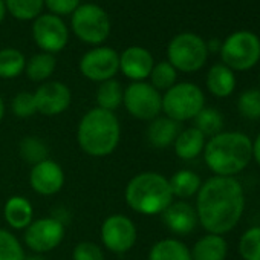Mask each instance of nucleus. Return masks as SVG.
<instances>
[{"label": "nucleus", "mask_w": 260, "mask_h": 260, "mask_svg": "<svg viewBox=\"0 0 260 260\" xmlns=\"http://www.w3.org/2000/svg\"><path fill=\"white\" fill-rule=\"evenodd\" d=\"M199 225L210 234L223 236L233 231L245 211V191L236 178L211 176L196 194Z\"/></svg>", "instance_id": "obj_1"}, {"label": "nucleus", "mask_w": 260, "mask_h": 260, "mask_svg": "<svg viewBox=\"0 0 260 260\" xmlns=\"http://www.w3.org/2000/svg\"><path fill=\"white\" fill-rule=\"evenodd\" d=\"M205 166L214 176L236 178L252 161V141L246 134L220 132L205 143Z\"/></svg>", "instance_id": "obj_2"}, {"label": "nucleus", "mask_w": 260, "mask_h": 260, "mask_svg": "<svg viewBox=\"0 0 260 260\" xmlns=\"http://www.w3.org/2000/svg\"><path fill=\"white\" fill-rule=\"evenodd\" d=\"M121 140V124L115 112L93 107L83 115L77 128L80 149L93 158L113 153Z\"/></svg>", "instance_id": "obj_3"}, {"label": "nucleus", "mask_w": 260, "mask_h": 260, "mask_svg": "<svg viewBox=\"0 0 260 260\" xmlns=\"http://www.w3.org/2000/svg\"><path fill=\"white\" fill-rule=\"evenodd\" d=\"M124 199L135 213L143 216L162 214L175 201L169 178L158 172H141L125 185Z\"/></svg>", "instance_id": "obj_4"}, {"label": "nucleus", "mask_w": 260, "mask_h": 260, "mask_svg": "<svg viewBox=\"0 0 260 260\" xmlns=\"http://www.w3.org/2000/svg\"><path fill=\"white\" fill-rule=\"evenodd\" d=\"M204 107H205V95L202 89L194 83H188V81L176 83L162 95L164 116L179 124L194 119V116Z\"/></svg>", "instance_id": "obj_5"}, {"label": "nucleus", "mask_w": 260, "mask_h": 260, "mask_svg": "<svg viewBox=\"0 0 260 260\" xmlns=\"http://www.w3.org/2000/svg\"><path fill=\"white\" fill-rule=\"evenodd\" d=\"M219 54L231 71H249L260 60V39L251 31H236L222 42Z\"/></svg>", "instance_id": "obj_6"}, {"label": "nucleus", "mask_w": 260, "mask_h": 260, "mask_svg": "<svg viewBox=\"0 0 260 260\" xmlns=\"http://www.w3.org/2000/svg\"><path fill=\"white\" fill-rule=\"evenodd\" d=\"M169 63L181 72L191 74L204 68L208 58L207 43L193 32H181L172 39L167 48Z\"/></svg>", "instance_id": "obj_7"}, {"label": "nucleus", "mask_w": 260, "mask_h": 260, "mask_svg": "<svg viewBox=\"0 0 260 260\" xmlns=\"http://www.w3.org/2000/svg\"><path fill=\"white\" fill-rule=\"evenodd\" d=\"M71 23L75 36L89 45H101L110 34V19L107 13L95 4L80 5L72 13Z\"/></svg>", "instance_id": "obj_8"}, {"label": "nucleus", "mask_w": 260, "mask_h": 260, "mask_svg": "<svg viewBox=\"0 0 260 260\" xmlns=\"http://www.w3.org/2000/svg\"><path fill=\"white\" fill-rule=\"evenodd\" d=\"M122 104L130 116L150 122L162 112V95L150 83L134 81L124 89Z\"/></svg>", "instance_id": "obj_9"}, {"label": "nucleus", "mask_w": 260, "mask_h": 260, "mask_svg": "<svg viewBox=\"0 0 260 260\" xmlns=\"http://www.w3.org/2000/svg\"><path fill=\"white\" fill-rule=\"evenodd\" d=\"M101 242L113 254H125L132 249L138 239L135 222L125 214H110L101 223Z\"/></svg>", "instance_id": "obj_10"}, {"label": "nucleus", "mask_w": 260, "mask_h": 260, "mask_svg": "<svg viewBox=\"0 0 260 260\" xmlns=\"http://www.w3.org/2000/svg\"><path fill=\"white\" fill-rule=\"evenodd\" d=\"M64 239V223L54 217L34 219L25 230V245L36 254H46L54 251Z\"/></svg>", "instance_id": "obj_11"}, {"label": "nucleus", "mask_w": 260, "mask_h": 260, "mask_svg": "<svg viewBox=\"0 0 260 260\" xmlns=\"http://www.w3.org/2000/svg\"><path fill=\"white\" fill-rule=\"evenodd\" d=\"M119 71V54L107 46L93 48L80 60V72L90 81L112 80Z\"/></svg>", "instance_id": "obj_12"}, {"label": "nucleus", "mask_w": 260, "mask_h": 260, "mask_svg": "<svg viewBox=\"0 0 260 260\" xmlns=\"http://www.w3.org/2000/svg\"><path fill=\"white\" fill-rule=\"evenodd\" d=\"M32 37L37 46L48 54H55L64 49L69 40L68 26L64 22L54 14H43L34 20Z\"/></svg>", "instance_id": "obj_13"}, {"label": "nucleus", "mask_w": 260, "mask_h": 260, "mask_svg": "<svg viewBox=\"0 0 260 260\" xmlns=\"http://www.w3.org/2000/svg\"><path fill=\"white\" fill-rule=\"evenodd\" d=\"M37 112L45 116H57L66 112L72 101L71 89L60 81H45L34 92Z\"/></svg>", "instance_id": "obj_14"}, {"label": "nucleus", "mask_w": 260, "mask_h": 260, "mask_svg": "<svg viewBox=\"0 0 260 260\" xmlns=\"http://www.w3.org/2000/svg\"><path fill=\"white\" fill-rule=\"evenodd\" d=\"M31 188L40 196H54L64 185V172L60 164L52 159L42 161L31 167Z\"/></svg>", "instance_id": "obj_15"}, {"label": "nucleus", "mask_w": 260, "mask_h": 260, "mask_svg": "<svg viewBox=\"0 0 260 260\" xmlns=\"http://www.w3.org/2000/svg\"><path fill=\"white\" fill-rule=\"evenodd\" d=\"M161 216L167 230L176 236L191 234L199 223L196 208L187 201H173Z\"/></svg>", "instance_id": "obj_16"}, {"label": "nucleus", "mask_w": 260, "mask_h": 260, "mask_svg": "<svg viewBox=\"0 0 260 260\" xmlns=\"http://www.w3.org/2000/svg\"><path fill=\"white\" fill-rule=\"evenodd\" d=\"M153 66V55L141 46H130L119 55V71L132 81L149 78Z\"/></svg>", "instance_id": "obj_17"}, {"label": "nucleus", "mask_w": 260, "mask_h": 260, "mask_svg": "<svg viewBox=\"0 0 260 260\" xmlns=\"http://www.w3.org/2000/svg\"><path fill=\"white\" fill-rule=\"evenodd\" d=\"M181 132V124L167 118V116H158L155 119H152L149 122L147 127V141L153 149H169L170 146H173L176 137Z\"/></svg>", "instance_id": "obj_18"}, {"label": "nucleus", "mask_w": 260, "mask_h": 260, "mask_svg": "<svg viewBox=\"0 0 260 260\" xmlns=\"http://www.w3.org/2000/svg\"><path fill=\"white\" fill-rule=\"evenodd\" d=\"M207 138L199 132L196 127H187L181 130L173 143L175 155L182 161H193L202 155L205 149Z\"/></svg>", "instance_id": "obj_19"}, {"label": "nucleus", "mask_w": 260, "mask_h": 260, "mask_svg": "<svg viewBox=\"0 0 260 260\" xmlns=\"http://www.w3.org/2000/svg\"><path fill=\"white\" fill-rule=\"evenodd\" d=\"M205 84H207L208 92L213 96L226 98V96L233 95V92L236 90L237 80H236L234 71H231L223 63H217L208 69Z\"/></svg>", "instance_id": "obj_20"}, {"label": "nucleus", "mask_w": 260, "mask_h": 260, "mask_svg": "<svg viewBox=\"0 0 260 260\" xmlns=\"http://www.w3.org/2000/svg\"><path fill=\"white\" fill-rule=\"evenodd\" d=\"M5 222L17 231H25L34 220L32 204L23 196H11L4 205Z\"/></svg>", "instance_id": "obj_21"}, {"label": "nucleus", "mask_w": 260, "mask_h": 260, "mask_svg": "<svg viewBox=\"0 0 260 260\" xmlns=\"http://www.w3.org/2000/svg\"><path fill=\"white\" fill-rule=\"evenodd\" d=\"M191 260H225L228 255V242L219 234H204L190 249Z\"/></svg>", "instance_id": "obj_22"}, {"label": "nucleus", "mask_w": 260, "mask_h": 260, "mask_svg": "<svg viewBox=\"0 0 260 260\" xmlns=\"http://www.w3.org/2000/svg\"><path fill=\"white\" fill-rule=\"evenodd\" d=\"M147 260H191V252L179 239L167 237L152 245Z\"/></svg>", "instance_id": "obj_23"}, {"label": "nucleus", "mask_w": 260, "mask_h": 260, "mask_svg": "<svg viewBox=\"0 0 260 260\" xmlns=\"http://www.w3.org/2000/svg\"><path fill=\"white\" fill-rule=\"evenodd\" d=\"M169 184L173 198H176L178 201H187L198 194L202 185V179L193 170L182 169L173 173V176L169 179Z\"/></svg>", "instance_id": "obj_24"}, {"label": "nucleus", "mask_w": 260, "mask_h": 260, "mask_svg": "<svg viewBox=\"0 0 260 260\" xmlns=\"http://www.w3.org/2000/svg\"><path fill=\"white\" fill-rule=\"evenodd\" d=\"M95 98H96V107L109 110V112H115L122 104L124 89L119 81L112 78V80L100 83Z\"/></svg>", "instance_id": "obj_25"}, {"label": "nucleus", "mask_w": 260, "mask_h": 260, "mask_svg": "<svg viewBox=\"0 0 260 260\" xmlns=\"http://www.w3.org/2000/svg\"><path fill=\"white\" fill-rule=\"evenodd\" d=\"M57 61L55 57L52 54L48 52H42V54H36L32 55L28 61H26V75L31 81L36 83H45L55 71Z\"/></svg>", "instance_id": "obj_26"}, {"label": "nucleus", "mask_w": 260, "mask_h": 260, "mask_svg": "<svg viewBox=\"0 0 260 260\" xmlns=\"http://www.w3.org/2000/svg\"><path fill=\"white\" fill-rule=\"evenodd\" d=\"M194 125L199 132L207 138V137H214L220 132H223V115L214 109V107H204L196 116H194Z\"/></svg>", "instance_id": "obj_27"}, {"label": "nucleus", "mask_w": 260, "mask_h": 260, "mask_svg": "<svg viewBox=\"0 0 260 260\" xmlns=\"http://www.w3.org/2000/svg\"><path fill=\"white\" fill-rule=\"evenodd\" d=\"M25 68L26 58L19 49L7 48L0 51V78H16L25 71Z\"/></svg>", "instance_id": "obj_28"}, {"label": "nucleus", "mask_w": 260, "mask_h": 260, "mask_svg": "<svg viewBox=\"0 0 260 260\" xmlns=\"http://www.w3.org/2000/svg\"><path fill=\"white\" fill-rule=\"evenodd\" d=\"M19 153H20V158L31 166H36L42 161L49 159V149H48L46 143L42 138L34 137V135L25 137L20 141Z\"/></svg>", "instance_id": "obj_29"}, {"label": "nucleus", "mask_w": 260, "mask_h": 260, "mask_svg": "<svg viewBox=\"0 0 260 260\" xmlns=\"http://www.w3.org/2000/svg\"><path fill=\"white\" fill-rule=\"evenodd\" d=\"M45 5V0H5L10 14L17 20H36Z\"/></svg>", "instance_id": "obj_30"}, {"label": "nucleus", "mask_w": 260, "mask_h": 260, "mask_svg": "<svg viewBox=\"0 0 260 260\" xmlns=\"http://www.w3.org/2000/svg\"><path fill=\"white\" fill-rule=\"evenodd\" d=\"M237 251L242 260H260V225L243 231L239 239Z\"/></svg>", "instance_id": "obj_31"}, {"label": "nucleus", "mask_w": 260, "mask_h": 260, "mask_svg": "<svg viewBox=\"0 0 260 260\" xmlns=\"http://www.w3.org/2000/svg\"><path fill=\"white\" fill-rule=\"evenodd\" d=\"M150 84L159 90V92H166L170 87H173L176 84V78H178V71L169 63V61H161L156 63L150 72Z\"/></svg>", "instance_id": "obj_32"}, {"label": "nucleus", "mask_w": 260, "mask_h": 260, "mask_svg": "<svg viewBox=\"0 0 260 260\" xmlns=\"http://www.w3.org/2000/svg\"><path fill=\"white\" fill-rule=\"evenodd\" d=\"M237 110L239 113L251 121L260 119V90L255 89H246L243 90L237 98Z\"/></svg>", "instance_id": "obj_33"}, {"label": "nucleus", "mask_w": 260, "mask_h": 260, "mask_svg": "<svg viewBox=\"0 0 260 260\" xmlns=\"http://www.w3.org/2000/svg\"><path fill=\"white\" fill-rule=\"evenodd\" d=\"M25 249L20 240L5 228H0V260H25Z\"/></svg>", "instance_id": "obj_34"}, {"label": "nucleus", "mask_w": 260, "mask_h": 260, "mask_svg": "<svg viewBox=\"0 0 260 260\" xmlns=\"http://www.w3.org/2000/svg\"><path fill=\"white\" fill-rule=\"evenodd\" d=\"M11 110L17 118H31L37 113V104L32 92H19L11 101Z\"/></svg>", "instance_id": "obj_35"}, {"label": "nucleus", "mask_w": 260, "mask_h": 260, "mask_svg": "<svg viewBox=\"0 0 260 260\" xmlns=\"http://www.w3.org/2000/svg\"><path fill=\"white\" fill-rule=\"evenodd\" d=\"M72 260H104V252L98 243L83 240L75 245L72 251Z\"/></svg>", "instance_id": "obj_36"}, {"label": "nucleus", "mask_w": 260, "mask_h": 260, "mask_svg": "<svg viewBox=\"0 0 260 260\" xmlns=\"http://www.w3.org/2000/svg\"><path fill=\"white\" fill-rule=\"evenodd\" d=\"M45 5L54 16H68L80 7V0H45Z\"/></svg>", "instance_id": "obj_37"}, {"label": "nucleus", "mask_w": 260, "mask_h": 260, "mask_svg": "<svg viewBox=\"0 0 260 260\" xmlns=\"http://www.w3.org/2000/svg\"><path fill=\"white\" fill-rule=\"evenodd\" d=\"M252 159L260 167V132H258V135L252 141Z\"/></svg>", "instance_id": "obj_38"}, {"label": "nucleus", "mask_w": 260, "mask_h": 260, "mask_svg": "<svg viewBox=\"0 0 260 260\" xmlns=\"http://www.w3.org/2000/svg\"><path fill=\"white\" fill-rule=\"evenodd\" d=\"M205 43H207L208 54H210V52H219V51H220V46H222V42H220V40L211 39L210 42H205Z\"/></svg>", "instance_id": "obj_39"}, {"label": "nucleus", "mask_w": 260, "mask_h": 260, "mask_svg": "<svg viewBox=\"0 0 260 260\" xmlns=\"http://www.w3.org/2000/svg\"><path fill=\"white\" fill-rule=\"evenodd\" d=\"M7 14V7H5V0H0V23L4 22Z\"/></svg>", "instance_id": "obj_40"}, {"label": "nucleus", "mask_w": 260, "mask_h": 260, "mask_svg": "<svg viewBox=\"0 0 260 260\" xmlns=\"http://www.w3.org/2000/svg\"><path fill=\"white\" fill-rule=\"evenodd\" d=\"M4 118H5V103L2 98H0V122H2Z\"/></svg>", "instance_id": "obj_41"}, {"label": "nucleus", "mask_w": 260, "mask_h": 260, "mask_svg": "<svg viewBox=\"0 0 260 260\" xmlns=\"http://www.w3.org/2000/svg\"><path fill=\"white\" fill-rule=\"evenodd\" d=\"M25 260H45L40 254H37V255H31V257H26Z\"/></svg>", "instance_id": "obj_42"}, {"label": "nucleus", "mask_w": 260, "mask_h": 260, "mask_svg": "<svg viewBox=\"0 0 260 260\" xmlns=\"http://www.w3.org/2000/svg\"><path fill=\"white\" fill-rule=\"evenodd\" d=\"M258 90H260V72H258Z\"/></svg>", "instance_id": "obj_43"}]
</instances>
